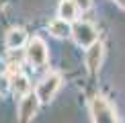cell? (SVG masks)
Here are the masks:
<instances>
[{"label":"cell","instance_id":"obj_9","mask_svg":"<svg viewBox=\"0 0 125 123\" xmlns=\"http://www.w3.org/2000/svg\"><path fill=\"white\" fill-rule=\"evenodd\" d=\"M49 33L53 37H68L72 35V27H70V20L66 19H55L49 23Z\"/></svg>","mask_w":125,"mask_h":123},{"label":"cell","instance_id":"obj_10","mask_svg":"<svg viewBox=\"0 0 125 123\" xmlns=\"http://www.w3.org/2000/svg\"><path fill=\"white\" fill-rule=\"evenodd\" d=\"M78 14V6L74 0H62L60 2V19H66V20H74Z\"/></svg>","mask_w":125,"mask_h":123},{"label":"cell","instance_id":"obj_2","mask_svg":"<svg viewBox=\"0 0 125 123\" xmlns=\"http://www.w3.org/2000/svg\"><path fill=\"white\" fill-rule=\"evenodd\" d=\"M60 86H62V76L53 72V74H47V76H45V78L37 84L35 94L39 96L41 102H49V101L55 96V92L60 90Z\"/></svg>","mask_w":125,"mask_h":123},{"label":"cell","instance_id":"obj_6","mask_svg":"<svg viewBox=\"0 0 125 123\" xmlns=\"http://www.w3.org/2000/svg\"><path fill=\"white\" fill-rule=\"evenodd\" d=\"M101 62H103V45L96 41V43H92L86 49V68H88V72H96Z\"/></svg>","mask_w":125,"mask_h":123},{"label":"cell","instance_id":"obj_4","mask_svg":"<svg viewBox=\"0 0 125 123\" xmlns=\"http://www.w3.org/2000/svg\"><path fill=\"white\" fill-rule=\"evenodd\" d=\"M72 37L78 45L82 47H90L92 43H96L98 35H96V29L92 27L90 23H76L72 27Z\"/></svg>","mask_w":125,"mask_h":123},{"label":"cell","instance_id":"obj_7","mask_svg":"<svg viewBox=\"0 0 125 123\" xmlns=\"http://www.w3.org/2000/svg\"><path fill=\"white\" fill-rule=\"evenodd\" d=\"M10 88H12V94L17 96V99H23L25 94H29L31 84H29L27 76H23L19 72V74H12V78H10Z\"/></svg>","mask_w":125,"mask_h":123},{"label":"cell","instance_id":"obj_12","mask_svg":"<svg viewBox=\"0 0 125 123\" xmlns=\"http://www.w3.org/2000/svg\"><path fill=\"white\" fill-rule=\"evenodd\" d=\"M6 86H10V82L4 78V76H0V94H2V92L6 90Z\"/></svg>","mask_w":125,"mask_h":123},{"label":"cell","instance_id":"obj_11","mask_svg":"<svg viewBox=\"0 0 125 123\" xmlns=\"http://www.w3.org/2000/svg\"><path fill=\"white\" fill-rule=\"evenodd\" d=\"M74 2H76L78 10H88V8H90V4H92V0H74Z\"/></svg>","mask_w":125,"mask_h":123},{"label":"cell","instance_id":"obj_3","mask_svg":"<svg viewBox=\"0 0 125 123\" xmlns=\"http://www.w3.org/2000/svg\"><path fill=\"white\" fill-rule=\"evenodd\" d=\"M27 60L37 68L45 66V62H47V45L41 37H33L27 43Z\"/></svg>","mask_w":125,"mask_h":123},{"label":"cell","instance_id":"obj_13","mask_svg":"<svg viewBox=\"0 0 125 123\" xmlns=\"http://www.w3.org/2000/svg\"><path fill=\"white\" fill-rule=\"evenodd\" d=\"M117 6H119V8H123V10H125V0H117Z\"/></svg>","mask_w":125,"mask_h":123},{"label":"cell","instance_id":"obj_1","mask_svg":"<svg viewBox=\"0 0 125 123\" xmlns=\"http://www.w3.org/2000/svg\"><path fill=\"white\" fill-rule=\"evenodd\" d=\"M90 113L94 123H117V115L105 96H96L90 102Z\"/></svg>","mask_w":125,"mask_h":123},{"label":"cell","instance_id":"obj_5","mask_svg":"<svg viewBox=\"0 0 125 123\" xmlns=\"http://www.w3.org/2000/svg\"><path fill=\"white\" fill-rule=\"evenodd\" d=\"M39 96L37 94H25L23 99H21V105H19V117H21V121L23 123H27L29 119H33L35 117V113H37L39 109Z\"/></svg>","mask_w":125,"mask_h":123},{"label":"cell","instance_id":"obj_8","mask_svg":"<svg viewBox=\"0 0 125 123\" xmlns=\"http://www.w3.org/2000/svg\"><path fill=\"white\" fill-rule=\"evenodd\" d=\"M25 43H27V33H25V29L12 27L6 33V47L8 49H19V47H23Z\"/></svg>","mask_w":125,"mask_h":123}]
</instances>
